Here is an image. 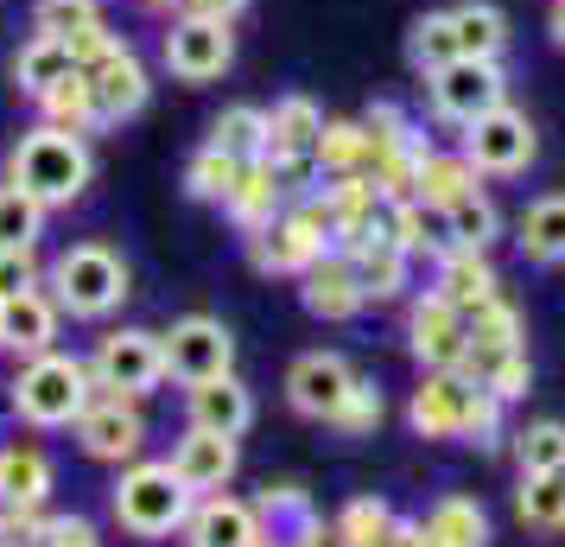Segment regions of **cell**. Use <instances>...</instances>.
<instances>
[{"mask_svg": "<svg viewBox=\"0 0 565 547\" xmlns=\"http://www.w3.org/2000/svg\"><path fill=\"white\" fill-rule=\"evenodd\" d=\"M318 172L324 179L369 172V134H362V122H324V134H318Z\"/></svg>", "mask_w": 565, "mask_h": 547, "instance_id": "34", "label": "cell"}, {"mask_svg": "<svg viewBox=\"0 0 565 547\" xmlns=\"http://www.w3.org/2000/svg\"><path fill=\"white\" fill-rule=\"evenodd\" d=\"M96 389V382H89ZM77 440L89 459H128L140 452V414H134V395H115V389H96L89 408L77 414Z\"/></svg>", "mask_w": 565, "mask_h": 547, "instance_id": "13", "label": "cell"}, {"mask_svg": "<svg viewBox=\"0 0 565 547\" xmlns=\"http://www.w3.org/2000/svg\"><path fill=\"white\" fill-rule=\"evenodd\" d=\"M426 541L433 547H483L489 541V522L470 496H445L433 516H426Z\"/></svg>", "mask_w": 565, "mask_h": 547, "instance_id": "32", "label": "cell"}, {"mask_svg": "<svg viewBox=\"0 0 565 547\" xmlns=\"http://www.w3.org/2000/svg\"><path fill=\"white\" fill-rule=\"evenodd\" d=\"M318 134H324V115L311 96H286V103L267 108V154L260 159H299L318 154Z\"/></svg>", "mask_w": 565, "mask_h": 547, "instance_id": "20", "label": "cell"}, {"mask_svg": "<svg viewBox=\"0 0 565 547\" xmlns=\"http://www.w3.org/2000/svg\"><path fill=\"white\" fill-rule=\"evenodd\" d=\"M445 223H451V242H463V249H483L489 235H495V204H489L483 191H463V198H451V204H445Z\"/></svg>", "mask_w": 565, "mask_h": 547, "instance_id": "37", "label": "cell"}, {"mask_svg": "<svg viewBox=\"0 0 565 547\" xmlns=\"http://www.w3.org/2000/svg\"><path fill=\"white\" fill-rule=\"evenodd\" d=\"M83 77H89V96H96V122H128V115H140L147 108V64L134 57V45H108L96 64H83Z\"/></svg>", "mask_w": 565, "mask_h": 547, "instance_id": "12", "label": "cell"}, {"mask_svg": "<svg viewBox=\"0 0 565 547\" xmlns=\"http://www.w3.org/2000/svg\"><path fill=\"white\" fill-rule=\"evenodd\" d=\"M280 179H274V166L267 159H242L235 166V185H230V198H223V210H230V223L235 230H248L255 235L260 223H274L280 217Z\"/></svg>", "mask_w": 565, "mask_h": 547, "instance_id": "17", "label": "cell"}, {"mask_svg": "<svg viewBox=\"0 0 565 547\" xmlns=\"http://www.w3.org/2000/svg\"><path fill=\"white\" fill-rule=\"evenodd\" d=\"M39 108H45V128H64V134L103 128V122H96V96H89V77H83V71H71L64 83H52V90L39 96Z\"/></svg>", "mask_w": 565, "mask_h": 547, "instance_id": "31", "label": "cell"}, {"mask_svg": "<svg viewBox=\"0 0 565 547\" xmlns=\"http://www.w3.org/2000/svg\"><path fill=\"white\" fill-rule=\"evenodd\" d=\"M255 420V401H248V389L235 382V376H216V382H198L191 389V427H204V433H242Z\"/></svg>", "mask_w": 565, "mask_h": 547, "instance_id": "23", "label": "cell"}, {"mask_svg": "<svg viewBox=\"0 0 565 547\" xmlns=\"http://www.w3.org/2000/svg\"><path fill=\"white\" fill-rule=\"evenodd\" d=\"M179 13H191V20H235L248 0H172Z\"/></svg>", "mask_w": 565, "mask_h": 547, "instance_id": "46", "label": "cell"}, {"mask_svg": "<svg viewBox=\"0 0 565 547\" xmlns=\"http://www.w3.org/2000/svg\"><path fill=\"white\" fill-rule=\"evenodd\" d=\"M103 7L96 0H39V13H32V32H45V39H64V45H77L89 32H103Z\"/></svg>", "mask_w": 565, "mask_h": 547, "instance_id": "33", "label": "cell"}, {"mask_svg": "<svg viewBox=\"0 0 565 547\" xmlns=\"http://www.w3.org/2000/svg\"><path fill=\"white\" fill-rule=\"evenodd\" d=\"M451 32H458V57H502L509 52V13L489 7V0L451 7Z\"/></svg>", "mask_w": 565, "mask_h": 547, "instance_id": "27", "label": "cell"}, {"mask_svg": "<svg viewBox=\"0 0 565 547\" xmlns=\"http://www.w3.org/2000/svg\"><path fill=\"white\" fill-rule=\"evenodd\" d=\"M553 465H565V427L559 420H540V427H527V440H521V477L553 471Z\"/></svg>", "mask_w": 565, "mask_h": 547, "instance_id": "41", "label": "cell"}, {"mask_svg": "<svg viewBox=\"0 0 565 547\" xmlns=\"http://www.w3.org/2000/svg\"><path fill=\"white\" fill-rule=\"evenodd\" d=\"M140 7H172V0H140Z\"/></svg>", "mask_w": 565, "mask_h": 547, "instance_id": "48", "label": "cell"}, {"mask_svg": "<svg viewBox=\"0 0 565 547\" xmlns=\"http://www.w3.org/2000/svg\"><path fill=\"white\" fill-rule=\"evenodd\" d=\"M463 191H477V166L463 154H433V147H426V154H419V185H413V198L445 210L451 198H463Z\"/></svg>", "mask_w": 565, "mask_h": 547, "instance_id": "30", "label": "cell"}, {"mask_svg": "<svg viewBox=\"0 0 565 547\" xmlns=\"http://www.w3.org/2000/svg\"><path fill=\"white\" fill-rule=\"evenodd\" d=\"M521 516L534 522V528H565V471L521 477Z\"/></svg>", "mask_w": 565, "mask_h": 547, "instance_id": "36", "label": "cell"}, {"mask_svg": "<svg viewBox=\"0 0 565 547\" xmlns=\"http://www.w3.org/2000/svg\"><path fill=\"white\" fill-rule=\"evenodd\" d=\"M356 389V369L343 364V357H331V350H311V357H299L292 364V376H286V395H292V408L311 420H337V408H343V395Z\"/></svg>", "mask_w": 565, "mask_h": 547, "instance_id": "14", "label": "cell"}, {"mask_svg": "<svg viewBox=\"0 0 565 547\" xmlns=\"http://www.w3.org/2000/svg\"><path fill=\"white\" fill-rule=\"evenodd\" d=\"M438 299H451L463 318L477 313V306H489L495 299V274H489L483 249H463V242H451L445 255H438Z\"/></svg>", "mask_w": 565, "mask_h": 547, "instance_id": "18", "label": "cell"}, {"mask_svg": "<svg viewBox=\"0 0 565 547\" xmlns=\"http://www.w3.org/2000/svg\"><path fill=\"white\" fill-rule=\"evenodd\" d=\"M13 408L32 420V427H71V420L89 408V364L77 357H32V369L13 382Z\"/></svg>", "mask_w": 565, "mask_h": 547, "instance_id": "5", "label": "cell"}, {"mask_svg": "<svg viewBox=\"0 0 565 547\" xmlns=\"http://www.w3.org/2000/svg\"><path fill=\"white\" fill-rule=\"evenodd\" d=\"M514 242H521V255L527 261H565V191H553V198H534V204L521 210V223H514Z\"/></svg>", "mask_w": 565, "mask_h": 547, "instance_id": "28", "label": "cell"}, {"mask_svg": "<svg viewBox=\"0 0 565 547\" xmlns=\"http://www.w3.org/2000/svg\"><path fill=\"white\" fill-rule=\"evenodd\" d=\"M39 287V255L26 249H0V299H20V293Z\"/></svg>", "mask_w": 565, "mask_h": 547, "instance_id": "44", "label": "cell"}, {"mask_svg": "<svg viewBox=\"0 0 565 547\" xmlns=\"http://www.w3.org/2000/svg\"><path fill=\"white\" fill-rule=\"evenodd\" d=\"M387 535H394V516H387L382 503H350L343 528H337L343 547H387Z\"/></svg>", "mask_w": 565, "mask_h": 547, "instance_id": "40", "label": "cell"}, {"mask_svg": "<svg viewBox=\"0 0 565 547\" xmlns=\"http://www.w3.org/2000/svg\"><path fill=\"white\" fill-rule=\"evenodd\" d=\"M407 52H413V64H419L426 77H433L438 64H451V57H458V32H451V13H426V20L413 27Z\"/></svg>", "mask_w": 565, "mask_h": 547, "instance_id": "38", "label": "cell"}, {"mask_svg": "<svg viewBox=\"0 0 565 547\" xmlns=\"http://www.w3.org/2000/svg\"><path fill=\"white\" fill-rule=\"evenodd\" d=\"M57 281V306H71L77 318H103L121 306V293H128V267L115 249L103 242H77V249H64L52 267Z\"/></svg>", "mask_w": 565, "mask_h": 547, "instance_id": "4", "label": "cell"}, {"mask_svg": "<svg viewBox=\"0 0 565 547\" xmlns=\"http://www.w3.org/2000/svg\"><path fill=\"white\" fill-rule=\"evenodd\" d=\"M255 509L235 496H210L204 509L191 516V547H255Z\"/></svg>", "mask_w": 565, "mask_h": 547, "instance_id": "24", "label": "cell"}, {"mask_svg": "<svg viewBox=\"0 0 565 547\" xmlns=\"http://www.w3.org/2000/svg\"><path fill=\"white\" fill-rule=\"evenodd\" d=\"M235 471V440L230 433H204V427H191L172 452V477H179L184 491H216V484H230Z\"/></svg>", "mask_w": 565, "mask_h": 547, "instance_id": "16", "label": "cell"}, {"mask_svg": "<svg viewBox=\"0 0 565 547\" xmlns=\"http://www.w3.org/2000/svg\"><path fill=\"white\" fill-rule=\"evenodd\" d=\"M184 496L191 491L172 477V465H134L128 477H121V491H115V516H121L128 535L159 541V535H172L184 522Z\"/></svg>", "mask_w": 565, "mask_h": 547, "instance_id": "6", "label": "cell"}, {"mask_svg": "<svg viewBox=\"0 0 565 547\" xmlns=\"http://www.w3.org/2000/svg\"><path fill=\"white\" fill-rule=\"evenodd\" d=\"M230 185H235V159L216 154V147H204V154L184 166V191H191V198H204V204H223V198H230Z\"/></svg>", "mask_w": 565, "mask_h": 547, "instance_id": "39", "label": "cell"}, {"mask_svg": "<svg viewBox=\"0 0 565 547\" xmlns=\"http://www.w3.org/2000/svg\"><path fill=\"white\" fill-rule=\"evenodd\" d=\"M204 147L230 154L235 166H242V159H260V154H267V108H248V103L223 108V115L210 122V140H204Z\"/></svg>", "mask_w": 565, "mask_h": 547, "instance_id": "29", "label": "cell"}, {"mask_svg": "<svg viewBox=\"0 0 565 547\" xmlns=\"http://www.w3.org/2000/svg\"><path fill=\"white\" fill-rule=\"evenodd\" d=\"M52 491V459L39 445H0V509H39Z\"/></svg>", "mask_w": 565, "mask_h": 547, "instance_id": "21", "label": "cell"}, {"mask_svg": "<svg viewBox=\"0 0 565 547\" xmlns=\"http://www.w3.org/2000/svg\"><path fill=\"white\" fill-rule=\"evenodd\" d=\"M230 57H235L230 20H191V13H179L172 32H166V71L179 83H216L230 71Z\"/></svg>", "mask_w": 565, "mask_h": 547, "instance_id": "9", "label": "cell"}, {"mask_svg": "<svg viewBox=\"0 0 565 547\" xmlns=\"http://www.w3.org/2000/svg\"><path fill=\"white\" fill-rule=\"evenodd\" d=\"M463 159L489 172V179H509V172H527V159H534V128H527V115L509 103H495L489 115L470 122L463 134Z\"/></svg>", "mask_w": 565, "mask_h": 547, "instance_id": "8", "label": "cell"}, {"mask_svg": "<svg viewBox=\"0 0 565 547\" xmlns=\"http://www.w3.org/2000/svg\"><path fill=\"white\" fill-rule=\"evenodd\" d=\"M159 376H166V350L153 332H108L96 364H89V382L115 395H153Z\"/></svg>", "mask_w": 565, "mask_h": 547, "instance_id": "11", "label": "cell"}, {"mask_svg": "<svg viewBox=\"0 0 565 547\" xmlns=\"http://www.w3.org/2000/svg\"><path fill=\"white\" fill-rule=\"evenodd\" d=\"M306 306L318 318H350L362 313V287H356V267L350 255H318L306 267Z\"/></svg>", "mask_w": 565, "mask_h": 547, "instance_id": "22", "label": "cell"}, {"mask_svg": "<svg viewBox=\"0 0 565 547\" xmlns=\"http://www.w3.org/2000/svg\"><path fill=\"white\" fill-rule=\"evenodd\" d=\"M350 267H356L362 299H401V287H407V255H401L394 242H382V235L356 242V249H350Z\"/></svg>", "mask_w": 565, "mask_h": 547, "instance_id": "25", "label": "cell"}, {"mask_svg": "<svg viewBox=\"0 0 565 547\" xmlns=\"http://www.w3.org/2000/svg\"><path fill=\"white\" fill-rule=\"evenodd\" d=\"M426 83H433V108L445 122H458V128H470V122L489 115L495 103H509L502 57H451V64H438Z\"/></svg>", "mask_w": 565, "mask_h": 547, "instance_id": "7", "label": "cell"}, {"mask_svg": "<svg viewBox=\"0 0 565 547\" xmlns=\"http://www.w3.org/2000/svg\"><path fill=\"white\" fill-rule=\"evenodd\" d=\"M413 357L426 369H458L463 357V313L451 299H438L426 293L419 306H413Z\"/></svg>", "mask_w": 565, "mask_h": 547, "instance_id": "15", "label": "cell"}, {"mask_svg": "<svg viewBox=\"0 0 565 547\" xmlns=\"http://www.w3.org/2000/svg\"><path fill=\"white\" fill-rule=\"evenodd\" d=\"M71 71H77L71 45H64V39H45V32H32L26 45H20V57H13V83L26 90L32 103H39V96H45L52 83H64Z\"/></svg>", "mask_w": 565, "mask_h": 547, "instance_id": "26", "label": "cell"}, {"mask_svg": "<svg viewBox=\"0 0 565 547\" xmlns=\"http://www.w3.org/2000/svg\"><path fill=\"white\" fill-rule=\"evenodd\" d=\"M39 223H45V204H39L32 191H20L13 179L0 185V249H26V242H39Z\"/></svg>", "mask_w": 565, "mask_h": 547, "instance_id": "35", "label": "cell"}, {"mask_svg": "<svg viewBox=\"0 0 565 547\" xmlns=\"http://www.w3.org/2000/svg\"><path fill=\"white\" fill-rule=\"evenodd\" d=\"M553 39L565 45V0H553Z\"/></svg>", "mask_w": 565, "mask_h": 547, "instance_id": "47", "label": "cell"}, {"mask_svg": "<svg viewBox=\"0 0 565 547\" xmlns=\"http://www.w3.org/2000/svg\"><path fill=\"white\" fill-rule=\"evenodd\" d=\"M159 350H166V376H179L184 389L216 382V376H230V364H235V338L216 318H179Z\"/></svg>", "mask_w": 565, "mask_h": 547, "instance_id": "10", "label": "cell"}, {"mask_svg": "<svg viewBox=\"0 0 565 547\" xmlns=\"http://www.w3.org/2000/svg\"><path fill=\"white\" fill-rule=\"evenodd\" d=\"M375 420H382V389H369V382L356 376V389L343 395V408H337L331 427H343V433H369Z\"/></svg>", "mask_w": 565, "mask_h": 547, "instance_id": "43", "label": "cell"}, {"mask_svg": "<svg viewBox=\"0 0 565 547\" xmlns=\"http://www.w3.org/2000/svg\"><path fill=\"white\" fill-rule=\"evenodd\" d=\"M57 338V306L32 287L20 299H0V344L7 350H26V357H45Z\"/></svg>", "mask_w": 565, "mask_h": 547, "instance_id": "19", "label": "cell"}, {"mask_svg": "<svg viewBox=\"0 0 565 547\" xmlns=\"http://www.w3.org/2000/svg\"><path fill=\"white\" fill-rule=\"evenodd\" d=\"M39 541H45V547H96V528L77 522V516H64V522H45V528H39Z\"/></svg>", "mask_w": 565, "mask_h": 547, "instance_id": "45", "label": "cell"}, {"mask_svg": "<svg viewBox=\"0 0 565 547\" xmlns=\"http://www.w3.org/2000/svg\"><path fill=\"white\" fill-rule=\"evenodd\" d=\"M362 134H369V154H375V147H401V140H413V122H407V108L375 103L369 115H362Z\"/></svg>", "mask_w": 565, "mask_h": 547, "instance_id": "42", "label": "cell"}, {"mask_svg": "<svg viewBox=\"0 0 565 547\" xmlns=\"http://www.w3.org/2000/svg\"><path fill=\"white\" fill-rule=\"evenodd\" d=\"M324 242H331V210H324V191L318 198H299L292 210H280L274 223H260L248 235V255H255L260 274H306L311 261L324 255Z\"/></svg>", "mask_w": 565, "mask_h": 547, "instance_id": "3", "label": "cell"}, {"mask_svg": "<svg viewBox=\"0 0 565 547\" xmlns=\"http://www.w3.org/2000/svg\"><path fill=\"white\" fill-rule=\"evenodd\" d=\"M7 179L20 191H32L39 204H71L89 185V147L64 128H32L13 147V159H7Z\"/></svg>", "mask_w": 565, "mask_h": 547, "instance_id": "2", "label": "cell"}, {"mask_svg": "<svg viewBox=\"0 0 565 547\" xmlns=\"http://www.w3.org/2000/svg\"><path fill=\"white\" fill-rule=\"evenodd\" d=\"M413 427L426 440H477V445H495L502 433V401L489 389H477L470 376L458 369H433L419 395H413Z\"/></svg>", "mask_w": 565, "mask_h": 547, "instance_id": "1", "label": "cell"}]
</instances>
